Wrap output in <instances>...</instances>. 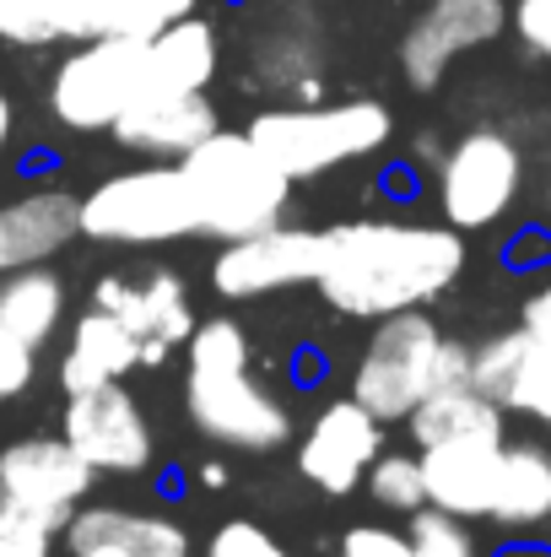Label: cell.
I'll list each match as a JSON object with an SVG mask.
<instances>
[{
	"label": "cell",
	"instance_id": "1",
	"mask_svg": "<svg viewBox=\"0 0 551 557\" xmlns=\"http://www.w3.org/2000/svg\"><path fill=\"white\" fill-rule=\"evenodd\" d=\"M465 271V238L443 222H384L358 216L320 233L314 287L336 314L384 320L433 304Z\"/></svg>",
	"mask_w": 551,
	"mask_h": 557
},
{
	"label": "cell",
	"instance_id": "2",
	"mask_svg": "<svg viewBox=\"0 0 551 557\" xmlns=\"http://www.w3.org/2000/svg\"><path fill=\"white\" fill-rule=\"evenodd\" d=\"M184 411L211 444H227V449L265 455L292 438L287 400L254 379L249 331L227 314L200 320L195 336L184 342Z\"/></svg>",
	"mask_w": 551,
	"mask_h": 557
},
{
	"label": "cell",
	"instance_id": "3",
	"mask_svg": "<svg viewBox=\"0 0 551 557\" xmlns=\"http://www.w3.org/2000/svg\"><path fill=\"white\" fill-rule=\"evenodd\" d=\"M179 169L200 206V233L216 244L276 227L292 195V180L249 141V131H211Z\"/></svg>",
	"mask_w": 551,
	"mask_h": 557
},
{
	"label": "cell",
	"instance_id": "4",
	"mask_svg": "<svg viewBox=\"0 0 551 557\" xmlns=\"http://www.w3.org/2000/svg\"><path fill=\"white\" fill-rule=\"evenodd\" d=\"M389 109L373 98H347V103H292V109H265L249 120V141L298 185L320 180L341 163L373 158L389 147Z\"/></svg>",
	"mask_w": 551,
	"mask_h": 557
},
{
	"label": "cell",
	"instance_id": "5",
	"mask_svg": "<svg viewBox=\"0 0 551 557\" xmlns=\"http://www.w3.org/2000/svg\"><path fill=\"white\" fill-rule=\"evenodd\" d=\"M200 233V206L179 163H141L82 195V238L92 244H174Z\"/></svg>",
	"mask_w": 551,
	"mask_h": 557
},
{
	"label": "cell",
	"instance_id": "6",
	"mask_svg": "<svg viewBox=\"0 0 551 557\" xmlns=\"http://www.w3.org/2000/svg\"><path fill=\"white\" fill-rule=\"evenodd\" d=\"M147 98V38H92L76 44L54 82H49V109L65 131L98 136L114 131L136 103Z\"/></svg>",
	"mask_w": 551,
	"mask_h": 557
},
{
	"label": "cell",
	"instance_id": "7",
	"mask_svg": "<svg viewBox=\"0 0 551 557\" xmlns=\"http://www.w3.org/2000/svg\"><path fill=\"white\" fill-rule=\"evenodd\" d=\"M438 352L443 331L422 309L373 320V336L352 369V400H363L378 422H405L438 384Z\"/></svg>",
	"mask_w": 551,
	"mask_h": 557
},
{
	"label": "cell",
	"instance_id": "8",
	"mask_svg": "<svg viewBox=\"0 0 551 557\" xmlns=\"http://www.w3.org/2000/svg\"><path fill=\"white\" fill-rule=\"evenodd\" d=\"M179 16H195V0H0V38L22 49L158 38Z\"/></svg>",
	"mask_w": 551,
	"mask_h": 557
},
{
	"label": "cell",
	"instance_id": "9",
	"mask_svg": "<svg viewBox=\"0 0 551 557\" xmlns=\"http://www.w3.org/2000/svg\"><path fill=\"white\" fill-rule=\"evenodd\" d=\"M525 185V158L503 131H471L438 158V211L454 233L492 227Z\"/></svg>",
	"mask_w": 551,
	"mask_h": 557
},
{
	"label": "cell",
	"instance_id": "10",
	"mask_svg": "<svg viewBox=\"0 0 551 557\" xmlns=\"http://www.w3.org/2000/svg\"><path fill=\"white\" fill-rule=\"evenodd\" d=\"M60 438L98 471V476H141L158 455V433L141 411V400L114 379L65 395Z\"/></svg>",
	"mask_w": 551,
	"mask_h": 557
},
{
	"label": "cell",
	"instance_id": "11",
	"mask_svg": "<svg viewBox=\"0 0 551 557\" xmlns=\"http://www.w3.org/2000/svg\"><path fill=\"white\" fill-rule=\"evenodd\" d=\"M320 276V233L314 227H265L249 238H233L211 260V287L227 304H254L287 287H303Z\"/></svg>",
	"mask_w": 551,
	"mask_h": 557
},
{
	"label": "cell",
	"instance_id": "12",
	"mask_svg": "<svg viewBox=\"0 0 551 557\" xmlns=\"http://www.w3.org/2000/svg\"><path fill=\"white\" fill-rule=\"evenodd\" d=\"M98 309H109L136 342H141V369H158L179 352L184 342L195 336V304L184 287L179 271L158 265L147 276H103L92 293Z\"/></svg>",
	"mask_w": 551,
	"mask_h": 557
},
{
	"label": "cell",
	"instance_id": "13",
	"mask_svg": "<svg viewBox=\"0 0 551 557\" xmlns=\"http://www.w3.org/2000/svg\"><path fill=\"white\" fill-rule=\"evenodd\" d=\"M384 455V422L367 411L363 400L336 395L314 411V422L303 428L298 444V476L309 487H320L325 498H347L358 493L367 466Z\"/></svg>",
	"mask_w": 551,
	"mask_h": 557
},
{
	"label": "cell",
	"instance_id": "14",
	"mask_svg": "<svg viewBox=\"0 0 551 557\" xmlns=\"http://www.w3.org/2000/svg\"><path fill=\"white\" fill-rule=\"evenodd\" d=\"M509 27V5L503 0H433L411 33L400 38V71L416 92H433L449 71V60H460L465 49L492 44Z\"/></svg>",
	"mask_w": 551,
	"mask_h": 557
},
{
	"label": "cell",
	"instance_id": "15",
	"mask_svg": "<svg viewBox=\"0 0 551 557\" xmlns=\"http://www.w3.org/2000/svg\"><path fill=\"white\" fill-rule=\"evenodd\" d=\"M98 471L65 444V438H43V433H27V438H11L0 449V493L11 504H27V509H54V515H76L92 493Z\"/></svg>",
	"mask_w": 551,
	"mask_h": 557
},
{
	"label": "cell",
	"instance_id": "16",
	"mask_svg": "<svg viewBox=\"0 0 551 557\" xmlns=\"http://www.w3.org/2000/svg\"><path fill=\"white\" fill-rule=\"evenodd\" d=\"M503 433H465V438H443L427 444L422 460V482H427V504L460 520H487L492 487H498V466H503Z\"/></svg>",
	"mask_w": 551,
	"mask_h": 557
},
{
	"label": "cell",
	"instance_id": "17",
	"mask_svg": "<svg viewBox=\"0 0 551 557\" xmlns=\"http://www.w3.org/2000/svg\"><path fill=\"white\" fill-rule=\"evenodd\" d=\"M82 238V195L60 185L22 189L0 206V276L49 265L60 249Z\"/></svg>",
	"mask_w": 551,
	"mask_h": 557
},
{
	"label": "cell",
	"instance_id": "18",
	"mask_svg": "<svg viewBox=\"0 0 551 557\" xmlns=\"http://www.w3.org/2000/svg\"><path fill=\"white\" fill-rule=\"evenodd\" d=\"M71 557L92 553H120V557H189V531L168 515H147V509H125V504H92L76 509L60 531Z\"/></svg>",
	"mask_w": 551,
	"mask_h": 557
},
{
	"label": "cell",
	"instance_id": "19",
	"mask_svg": "<svg viewBox=\"0 0 551 557\" xmlns=\"http://www.w3.org/2000/svg\"><path fill=\"white\" fill-rule=\"evenodd\" d=\"M216 125V109L205 92H147L109 136L141 158H158V163H184Z\"/></svg>",
	"mask_w": 551,
	"mask_h": 557
},
{
	"label": "cell",
	"instance_id": "20",
	"mask_svg": "<svg viewBox=\"0 0 551 557\" xmlns=\"http://www.w3.org/2000/svg\"><path fill=\"white\" fill-rule=\"evenodd\" d=\"M130 369H141V342L109 314V309H87L76 325H71V342H65V358H60V384L65 395L76 389H92V384H114Z\"/></svg>",
	"mask_w": 551,
	"mask_h": 557
},
{
	"label": "cell",
	"instance_id": "21",
	"mask_svg": "<svg viewBox=\"0 0 551 557\" xmlns=\"http://www.w3.org/2000/svg\"><path fill=\"white\" fill-rule=\"evenodd\" d=\"M216 33L200 16H179L147 38V92H205L216 82Z\"/></svg>",
	"mask_w": 551,
	"mask_h": 557
},
{
	"label": "cell",
	"instance_id": "22",
	"mask_svg": "<svg viewBox=\"0 0 551 557\" xmlns=\"http://www.w3.org/2000/svg\"><path fill=\"white\" fill-rule=\"evenodd\" d=\"M487 520L503 531H530V525L551 520V455L541 444H503Z\"/></svg>",
	"mask_w": 551,
	"mask_h": 557
},
{
	"label": "cell",
	"instance_id": "23",
	"mask_svg": "<svg viewBox=\"0 0 551 557\" xmlns=\"http://www.w3.org/2000/svg\"><path fill=\"white\" fill-rule=\"evenodd\" d=\"M65 325V276L54 265H27L0 276V331L33 352Z\"/></svg>",
	"mask_w": 551,
	"mask_h": 557
},
{
	"label": "cell",
	"instance_id": "24",
	"mask_svg": "<svg viewBox=\"0 0 551 557\" xmlns=\"http://www.w3.org/2000/svg\"><path fill=\"white\" fill-rule=\"evenodd\" d=\"M416 449L443 444V438H465V433H503V406H492L481 389L460 384V389H433L411 417H405Z\"/></svg>",
	"mask_w": 551,
	"mask_h": 557
},
{
	"label": "cell",
	"instance_id": "25",
	"mask_svg": "<svg viewBox=\"0 0 551 557\" xmlns=\"http://www.w3.org/2000/svg\"><path fill=\"white\" fill-rule=\"evenodd\" d=\"M367 498L378 504V509H389V515H416V509H427V482H422V460L416 455H400V449H384L373 466H367L363 476Z\"/></svg>",
	"mask_w": 551,
	"mask_h": 557
},
{
	"label": "cell",
	"instance_id": "26",
	"mask_svg": "<svg viewBox=\"0 0 551 557\" xmlns=\"http://www.w3.org/2000/svg\"><path fill=\"white\" fill-rule=\"evenodd\" d=\"M525 352H530L525 331H503V336H487L481 347H471V389H481L492 406H509L514 379L525 369Z\"/></svg>",
	"mask_w": 551,
	"mask_h": 557
},
{
	"label": "cell",
	"instance_id": "27",
	"mask_svg": "<svg viewBox=\"0 0 551 557\" xmlns=\"http://www.w3.org/2000/svg\"><path fill=\"white\" fill-rule=\"evenodd\" d=\"M71 515H54V509H27V504H0V547H16V553H38L49 557L60 531H65Z\"/></svg>",
	"mask_w": 551,
	"mask_h": 557
},
{
	"label": "cell",
	"instance_id": "28",
	"mask_svg": "<svg viewBox=\"0 0 551 557\" xmlns=\"http://www.w3.org/2000/svg\"><path fill=\"white\" fill-rule=\"evenodd\" d=\"M405 542H411V557H476V536L465 531V520L460 515H443L433 504L411 515Z\"/></svg>",
	"mask_w": 551,
	"mask_h": 557
},
{
	"label": "cell",
	"instance_id": "29",
	"mask_svg": "<svg viewBox=\"0 0 551 557\" xmlns=\"http://www.w3.org/2000/svg\"><path fill=\"white\" fill-rule=\"evenodd\" d=\"M503 411H525V417H536V422H547L551 428V352L547 347L530 342L525 369H519V379H514V395H509Z\"/></svg>",
	"mask_w": 551,
	"mask_h": 557
},
{
	"label": "cell",
	"instance_id": "30",
	"mask_svg": "<svg viewBox=\"0 0 551 557\" xmlns=\"http://www.w3.org/2000/svg\"><path fill=\"white\" fill-rule=\"evenodd\" d=\"M205 557H292V553H287L265 525H254V520H227V525L211 531Z\"/></svg>",
	"mask_w": 551,
	"mask_h": 557
},
{
	"label": "cell",
	"instance_id": "31",
	"mask_svg": "<svg viewBox=\"0 0 551 557\" xmlns=\"http://www.w3.org/2000/svg\"><path fill=\"white\" fill-rule=\"evenodd\" d=\"M33 373H38V352H33L27 342H16V336H5V331H0V400L27 395Z\"/></svg>",
	"mask_w": 551,
	"mask_h": 557
},
{
	"label": "cell",
	"instance_id": "32",
	"mask_svg": "<svg viewBox=\"0 0 551 557\" xmlns=\"http://www.w3.org/2000/svg\"><path fill=\"white\" fill-rule=\"evenodd\" d=\"M341 557H411V542L395 525H352L341 536Z\"/></svg>",
	"mask_w": 551,
	"mask_h": 557
},
{
	"label": "cell",
	"instance_id": "33",
	"mask_svg": "<svg viewBox=\"0 0 551 557\" xmlns=\"http://www.w3.org/2000/svg\"><path fill=\"white\" fill-rule=\"evenodd\" d=\"M514 27H519V38H525L536 54L551 60V0H519V5H514Z\"/></svg>",
	"mask_w": 551,
	"mask_h": 557
},
{
	"label": "cell",
	"instance_id": "34",
	"mask_svg": "<svg viewBox=\"0 0 551 557\" xmlns=\"http://www.w3.org/2000/svg\"><path fill=\"white\" fill-rule=\"evenodd\" d=\"M519 331H525L536 347H547L551 352V282H541V287L525 298V309H519Z\"/></svg>",
	"mask_w": 551,
	"mask_h": 557
},
{
	"label": "cell",
	"instance_id": "35",
	"mask_svg": "<svg viewBox=\"0 0 551 557\" xmlns=\"http://www.w3.org/2000/svg\"><path fill=\"white\" fill-rule=\"evenodd\" d=\"M460 384H471V347L454 342V336H443V352H438V384H433V389H460Z\"/></svg>",
	"mask_w": 551,
	"mask_h": 557
},
{
	"label": "cell",
	"instance_id": "36",
	"mask_svg": "<svg viewBox=\"0 0 551 557\" xmlns=\"http://www.w3.org/2000/svg\"><path fill=\"white\" fill-rule=\"evenodd\" d=\"M11 131H16V109H11V98L0 92V158H5V147H11Z\"/></svg>",
	"mask_w": 551,
	"mask_h": 557
},
{
	"label": "cell",
	"instance_id": "37",
	"mask_svg": "<svg viewBox=\"0 0 551 557\" xmlns=\"http://www.w3.org/2000/svg\"><path fill=\"white\" fill-rule=\"evenodd\" d=\"M200 482H205V487H222V482H227V471H222V466H205V471H200Z\"/></svg>",
	"mask_w": 551,
	"mask_h": 557
},
{
	"label": "cell",
	"instance_id": "38",
	"mask_svg": "<svg viewBox=\"0 0 551 557\" xmlns=\"http://www.w3.org/2000/svg\"><path fill=\"white\" fill-rule=\"evenodd\" d=\"M0 557H38V553H16V547H0Z\"/></svg>",
	"mask_w": 551,
	"mask_h": 557
},
{
	"label": "cell",
	"instance_id": "39",
	"mask_svg": "<svg viewBox=\"0 0 551 557\" xmlns=\"http://www.w3.org/2000/svg\"><path fill=\"white\" fill-rule=\"evenodd\" d=\"M92 557H120V553H92Z\"/></svg>",
	"mask_w": 551,
	"mask_h": 557
},
{
	"label": "cell",
	"instance_id": "40",
	"mask_svg": "<svg viewBox=\"0 0 551 557\" xmlns=\"http://www.w3.org/2000/svg\"><path fill=\"white\" fill-rule=\"evenodd\" d=\"M547 206H551V180H547Z\"/></svg>",
	"mask_w": 551,
	"mask_h": 557
},
{
	"label": "cell",
	"instance_id": "41",
	"mask_svg": "<svg viewBox=\"0 0 551 557\" xmlns=\"http://www.w3.org/2000/svg\"><path fill=\"white\" fill-rule=\"evenodd\" d=\"M0 504H5V493H0Z\"/></svg>",
	"mask_w": 551,
	"mask_h": 557
}]
</instances>
